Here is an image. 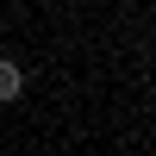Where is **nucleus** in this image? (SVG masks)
I'll return each instance as SVG.
<instances>
[{"mask_svg":"<svg viewBox=\"0 0 156 156\" xmlns=\"http://www.w3.org/2000/svg\"><path fill=\"white\" fill-rule=\"evenodd\" d=\"M19 94H25V69H19L12 56H0V106H12Z\"/></svg>","mask_w":156,"mask_h":156,"instance_id":"obj_1","label":"nucleus"}]
</instances>
